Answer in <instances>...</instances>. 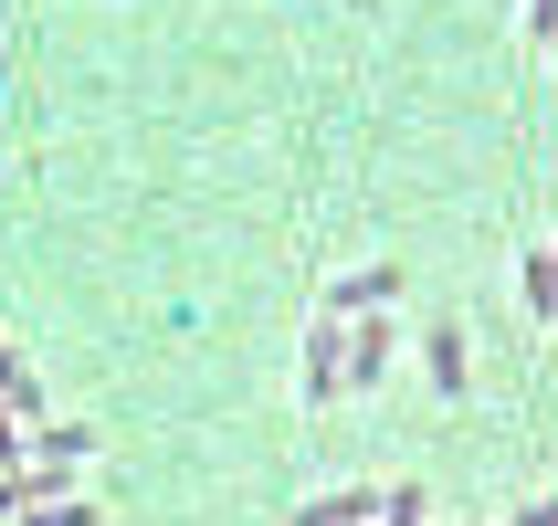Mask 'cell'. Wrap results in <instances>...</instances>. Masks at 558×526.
<instances>
[{
	"label": "cell",
	"instance_id": "obj_1",
	"mask_svg": "<svg viewBox=\"0 0 558 526\" xmlns=\"http://www.w3.org/2000/svg\"><path fill=\"white\" fill-rule=\"evenodd\" d=\"M433 379H442V390H464V338H453V327L433 338Z\"/></svg>",
	"mask_w": 558,
	"mask_h": 526
}]
</instances>
